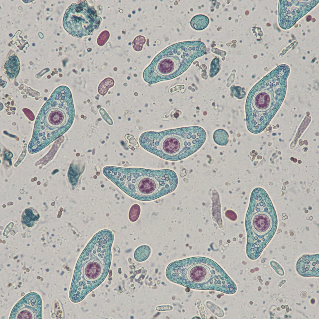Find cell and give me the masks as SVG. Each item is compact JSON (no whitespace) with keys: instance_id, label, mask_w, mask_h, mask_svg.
Masks as SVG:
<instances>
[{"instance_id":"11","label":"cell","mask_w":319,"mask_h":319,"mask_svg":"<svg viewBox=\"0 0 319 319\" xmlns=\"http://www.w3.org/2000/svg\"><path fill=\"white\" fill-rule=\"evenodd\" d=\"M151 249L149 246L146 245H141L136 250L135 252V258L138 261H144L148 258Z\"/></svg>"},{"instance_id":"3","label":"cell","mask_w":319,"mask_h":319,"mask_svg":"<svg viewBox=\"0 0 319 319\" xmlns=\"http://www.w3.org/2000/svg\"><path fill=\"white\" fill-rule=\"evenodd\" d=\"M206 139L202 128L148 132L140 137V145L145 150L161 158L176 161L185 159L198 150Z\"/></svg>"},{"instance_id":"5","label":"cell","mask_w":319,"mask_h":319,"mask_svg":"<svg viewBox=\"0 0 319 319\" xmlns=\"http://www.w3.org/2000/svg\"><path fill=\"white\" fill-rule=\"evenodd\" d=\"M127 172L124 175L127 178V190L139 200H155L172 192L177 186V176L170 169L134 168Z\"/></svg>"},{"instance_id":"33","label":"cell","mask_w":319,"mask_h":319,"mask_svg":"<svg viewBox=\"0 0 319 319\" xmlns=\"http://www.w3.org/2000/svg\"><path fill=\"white\" fill-rule=\"evenodd\" d=\"M117 95H119L120 94L119 93H118H118Z\"/></svg>"},{"instance_id":"25","label":"cell","mask_w":319,"mask_h":319,"mask_svg":"<svg viewBox=\"0 0 319 319\" xmlns=\"http://www.w3.org/2000/svg\"><path fill=\"white\" fill-rule=\"evenodd\" d=\"M100 107H101V106H99V105H98V106H97V107L98 108H100Z\"/></svg>"},{"instance_id":"32","label":"cell","mask_w":319,"mask_h":319,"mask_svg":"<svg viewBox=\"0 0 319 319\" xmlns=\"http://www.w3.org/2000/svg\"><path fill=\"white\" fill-rule=\"evenodd\" d=\"M86 118V117H84V119H85Z\"/></svg>"},{"instance_id":"21","label":"cell","mask_w":319,"mask_h":319,"mask_svg":"<svg viewBox=\"0 0 319 319\" xmlns=\"http://www.w3.org/2000/svg\"><path fill=\"white\" fill-rule=\"evenodd\" d=\"M310 302H311V304H314V303H315V299H314V298H312V299H311V301H310Z\"/></svg>"},{"instance_id":"12","label":"cell","mask_w":319,"mask_h":319,"mask_svg":"<svg viewBox=\"0 0 319 319\" xmlns=\"http://www.w3.org/2000/svg\"><path fill=\"white\" fill-rule=\"evenodd\" d=\"M208 22L209 20L207 17L203 15H198L192 19L191 24L195 29L200 30L206 27Z\"/></svg>"},{"instance_id":"17","label":"cell","mask_w":319,"mask_h":319,"mask_svg":"<svg viewBox=\"0 0 319 319\" xmlns=\"http://www.w3.org/2000/svg\"><path fill=\"white\" fill-rule=\"evenodd\" d=\"M110 36L109 32L107 30L102 31L99 35L97 39V43L98 45L102 46L108 39Z\"/></svg>"},{"instance_id":"10","label":"cell","mask_w":319,"mask_h":319,"mask_svg":"<svg viewBox=\"0 0 319 319\" xmlns=\"http://www.w3.org/2000/svg\"><path fill=\"white\" fill-rule=\"evenodd\" d=\"M39 217V215L36 211L26 209L22 216V222L26 226H31L33 225L34 221L37 220Z\"/></svg>"},{"instance_id":"29","label":"cell","mask_w":319,"mask_h":319,"mask_svg":"<svg viewBox=\"0 0 319 319\" xmlns=\"http://www.w3.org/2000/svg\"><path fill=\"white\" fill-rule=\"evenodd\" d=\"M259 281H260V282H261L262 281V279H260V280Z\"/></svg>"},{"instance_id":"16","label":"cell","mask_w":319,"mask_h":319,"mask_svg":"<svg viewBox=\"0 0 319 319\" xmlns=\"http://www.w3.org/2000/svg\"><path fill=\"white\" fill-rule=\"evenodd\" d=\"M145 42V37L142 36H139L136 37L132 42V46L134 49L136 51L141 50L143 45Z\"/></svg>"},{"instance_id":"9","label":"cell","mask_w":319,"mask_h":319,"mask_svg":"<svg viewBox=\"0 0 319 319\" xmlns=\"http://www.w3.org/2000/svg\"><path fill=\"white\" fill-rule=\"evenodd\" d=\"M179 61L173 57H165L161 60L157 65L158 71L162 74H168L172 73L178 68Z\"/></svg>"},{"instance_id":"31","label":"cell","mask_w":319,"mask_h":319,"mask_svg":"<svg viewBox=\"0 0 319 319\" xmlns=\"http://www.w3.org/2000/svg\"><path fill=\"white\" fill-rule=\"evenodd\" d=\"M83 102H84V103H86V101H84Z\"/></svg>"},{"instance_id":"13","label":"cell","mask_w":319,"mask_h":319,"mask_svg":"<svg viewBox=\"0 0 319 319\" xmlns=\"http://www.w3.org/2000/svg\"><path fill=\"white\" fill-rule=\"evenodd\" d=\"M228 134L226 131L223 129H219L214 132L213 139L214 142L217 145L224 146L227 145L229 141Z\"/></svg>"},{"instance_id":"20","label":"cell","mask_w":319,"mask_h":319,"mask_svg":"<svg viewBox=\"0 0 319 319\" xmlns=\"http://www.w3.org/2000/svg\"><path fill=\"white\" fill-rule=\"evenodd\" d=\"M301 296L303 298H305L307 296V293L305 292H303L301 294Z\"/></svg>"},{"instance_id":"2","label":"cell","mask_w":319,"mask_h":319,"mask_svg":"<svg viewBox=\"0 0 319 319\" xmlns=\"http://www.w3.org/2000/svg\"><path fill=\"white\" fill-rule=\"evenodd\" d=\"M246 253L252 259L260 255L274 235L277 227L275 210L266 192L257 188L252 191L246 215Z\"/></svg>"},{"instance_id":"26","label":"cell","mask_w":319,"mask_h":319,"mask_svg":"<svg viewBox=\"0 0 319 319\" xmlns=\"http://www.w3.org/2000/svg\"><path fill=\"white\" fill-rule=\"evenodd\" d=\"M81 117L82 118H83V117H84V116H83V115H81Z\"/></svg>"},{"instance_id":"14","label":"cell","mask_w":319,"mask_h":319,"mask_svg":"<svg viewBox=\"0 0 319 319\" xmlns=\"http://www.w3.org/2000/svg\"><path fill=\"white\" fill-rule=\"evenodd\" d=\"M114 80L112 78H107L103 80L100 84L98 87V92L100 94L104 96L107 93L109 89L114 85Z\"/></svg>"},{"instance_id":"19","label":"cell","mask_w":319,"mask_h":319,"mask_svg":"<svg viewBox=\"0 0 319 319\" xmlns=\"http://www.w3.org/2000/svg\"><path fill=\"white\" fill-rule=\"evenodd\" d=\"M13 226V223H10L6 227L4 230V232L3 233V235L4 236H6L8 234V233L11 230Z\"/></svg>"},{"instance_id":"22","label":"cell","mask_w":319,"mask_h":319,"mask_svg":"<svg viewBox=\"0 0 319 319\" xmlns=\"http://www.w3.org/2000/svg\"><path fill=\"white\" fill-rule=\"evenodd\" d=\"M174 116H175V117H177L178 116L179 114L178 113H175Z\"/></svg>"},{"instance_id":"4","label":"cell","mask_w":319,"mask_h":319,"mask_svg":"<svg viewBox=\"0 0 319 319\" xmlns=\"http://www.w3.org/2000/svg\"><path fill=\"white\" fill-rule=\"evenodd\" d=\"M288 72L287 66H279L256 86L252 99L254 120L247 124L251 132L257 134L262 131L280 106L285 94Z\"/></svg>"},{"instance_id":"1","label":"cell","mask_w":319,"mask_h":319,"mask_svg":"<svg viewBox=\"0 0 319 319\" xmlns=\"http://www.w3.org/2000/svg\"><path fill=\"white\" fill-rule=\"evenodd\" d=\"M166 275L174 283L190 288L235 293L236 284L223 269L212 260L194 257L174 262L168 266Z\"/></svg>"},{"instance_id":"27","label":"cell","mask_w":319,"mask_h":319,"mask_svg":"<svg viewBox=\"0 0 319 319\" xmlns=\"http://www.w3.org/2000/svg\"><path fill=\"white\" fill-rule=\"evenodd\" d=\"M281 307H282V308H283V309H284V306H282Z\"/></svg>"},{"instance_id":"30","label":"cell","mask_w":319,"mask_h":319,"mask_svg":"<svg viewBox=\"0 0 319 319\" xmlns=\"http://www.w3.org/2000/svg\"><path fill=\"white\" fill-rule=\"evenodd\" d=\"M89 101H90V100H88V102H89Z\"/></svg>"},{"instance_id":"24","label":"cell","mask_w":319,"mask_h":319,"mask_svg":"<svg viewBox=\"0 0 319 319\" xmlns=\"http://www.w3.org/2000/svg\"><path fill=\"white\" fill-rule=\"evenodd\" d=\"M96 174H97V175H99V174H100V173H99V172H97V173Z\"/></svg>"},{"instance_id":"23","label":"cell","mask_w":319,"mask_h":319,"mask_svg":"<svg viewBox=\"0 0 319 319\" xmlns=\"http://www.w3.org/2000/svg\"><path fill=\"white\" fill-rule=\"evenodd\" d=\"M269 282L268 281L266 282L265 283V284L266 285H268L269 284Z\"/></svg>"},{"instance_id":"28","label":"cell","mask_w":319,"mask_h":319,"mask_svg":"<svg viewBox=\"0 0 319 319\" xmlns=\"http://www.w3.org/2000/svg\"><path fill=\"white\" fill-rule=\"evenodd\" d=\"M258 279H261V277L260 276H259L258 277Z\"/></svg>"},{"instance_id":"18","label":"cell","mask_w":319,"mask_h":319,"mask_svg":"<svg viewBox=\"0 0 319 319\" xmlns=\"http://www.w3.org/2000/svg\"><path fill=\"white\" fill-rule=\"evenodd\" d=\"M226 216L232 220H235L237 218L236 214L231 210H227L225 213Z\"/></svg>"},{"instance_id":"7","label":"cell","mask_w":319,"mask_h":319,"mask_svg":"<svg viewBox=\"0 0 319 319\" xmlns=\"http://www.w3.org/2000/svg\"><path fill=\"white\" fill-rule=\"evenodd\" d=\"M298 273L303 277L319 276V255H305L298 260L296 265Z\"/></svg>"},{"instance_id":"15","label":"cell","mask_w":319,"mask_h":319,"mask_svg":"<svg viewBox=\"0 0 319 319\" xmlns=\"http://www.w3.org/2000/svg\"><path fill=\"white\" fill-rule=\"evenodd\" d=\"M140 213V207L137 204H134L131 207L129 213L130 220L132 222L136 221L139 218Z\"/></svg>"},{"instance_id":"8","label":"cell","mask_w":319,"mask_h":319,"mask_svg":"<svg viewBox=\"0 0 319 319\" xmlns=\"http://www.w3.org/2000/svg\"><path fill=\"white\" fill-rule=\"evenodd\" d=\"M19 68L18 59L15 53H12L8 56L4 64L5 73L9 79H13L17 74Z\"/></svg>"},{"instance_id":"6","label":"cell","mask_w":319,"mask_h":319,"mask_svg":"<svg viewBox=\"0 0 319 319\" xmlns=\"http://www.w3.org/2000/svg\"><path fill=\"white\" fill-rule=\"evenodd\" d=\"M101 20L94 7L86 1H80L72 4L66 10L63 25L69 34L82 38L92 35L98 28Z\"/></svg>"}]
</instances>
